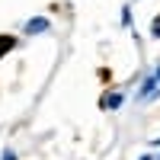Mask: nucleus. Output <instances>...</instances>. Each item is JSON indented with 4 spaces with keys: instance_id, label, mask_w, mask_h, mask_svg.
Returning <instances> with one entry per match:
<instances>
[{
    "instance_id": "4",
    "label": "nucleus",
    "mask_w": 160,
    "mask_h": 160,
    "mask_svg": "<svg viewBox=\"0 0 160 160\" xmlns=\"http://www.w3.org/2000/svg\"><path fill=\"white\" fill-rule=\"evenodd\" d=\"M141 160H151V157H141Z\"/></svg>"
},
{
    "instance_id": "3",
    "label": "nucleus",
    "mask_w": 160,
    "mask_h": 160,
    "mask_svg": "<svg viewBox=\"0 0 160 160\" xmlns=\"http://www.w3.org/2000/svg\"><path fill=\"white\" fill-rule=\"evenodd\" d=\"M3 160H16V157H13V151H3Z\"/></svg>"
},
{
    "instance_id": "1",
    "label": "nucleus",
    "mask_w": 160,
    "mask_h": 160,
    "mask_svg": "<svg viewBox=\"0 0 160 160\" xmlns=\"http://www.w3.org/2000/svg\"><path fill=\"white\" fill-rule=\"evenodd\" d=\"M45 29H48V19H42V16L26 22V32H29V35H35V32H45Z\"/></svg>"
},
{
    "instance_id": "2",
    "label": "nucleus",
    "mask_w": 160,
    "mask_h": 160,
    "mask_svg": "<svg viewBox=\"0 0 160 160\" xmlns=\"http://www.w3.org/2000/svg\"><path fill=\"white\" fill-rule=\"evenodd\" d=\"M7 48H13V38H0V55H3Z\"/></svg>"
}]
</instances>
